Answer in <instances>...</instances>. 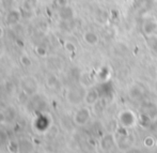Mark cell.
<instances>
[{
	"instance_id": "6da1fadb",
	"label": "cell",
	"mask_w": 157,
	"mask_h": 153,
	"mask_svg": "<svg viewBox=\"0 0 157 153\" xmlns=\"http://www.w3.org/2000/svg\"><path fill=\"white\" fill-rule=\"evenodd\" d=\"M21 89L27 93L29 96L34 95L39 89V84L36 79L32 76H26L21 80Z\"/></svg>"
},
{
	"instance_id": "7a4b0ae2",
	"label": "cell",
	"mask_w": 157,
	"mask_h": 153,
	"mask_svg": "<svg viewBox=\"0 0 157 153\" xmlns=\"http://www.w3.org/2000/svg\"><path fill=\"white\" fill-rule=\"evenodd\" d=\"M90 119V110L87 107H81L76 112L74 116V122L77 125H85Z\"/></svg>"
},
{
	"instance_id": "3957f363",
	"label": "cell",
	"mask_w": 157,
	"mask_h": 153,
	"mask_svg": "<svg viewBox=\"0 0 157 153\" xmlns=\"http://www.w3.org/2000/svg\"><path fill=\"white\" fill-rule=\"evenodd\" d=\"M85 91L82 92L81 88H73L67 93V100L72 104H79L82 100H85Z\"/></svg>"
},
{
	"instance_id": "277c9868",
	"label": "cell",
	"mask_w": 157,
	"mask_h": 153,
	"mask_svg": "<svg viewBox=\"0 0 157 153\" xmlns=\"http://www.w3.org/2000/svg\"><path fill=\"white\" fill-rule=\"evenodd\" d=\"M23 18V12L21 10H15V9H12L8 12L6 14V23L9 24L10 26H13V25H16V24L19 23V21Z\"/></svg>"
},
{
	"instance_id": "5b68a950",
	"label": "cell",
	"mask_w": 157,
	"mask_h": 153,
	"mask_svg": "<svg viewBox=\"0 0 157 153\" xmlns=\"http://www.w3.org/2000/svg\"><path fill=\"white\" fill-rule=\"evenodd\" d=\"M83 41L90 46H95L98 43V35L96 33L92 32V31H87L83 34Z\"/></svg>"
},
{
	"instance_id": "8992f818",
	"label": "cell",
	"mask_w": 157,
	"mask_h": 153,
	"mask_svg": "<svg viewBox=\"0 0 157 153\" xmlns=\"http://www.w3.org/2000/svg\"><path fill=\"white\" fill-rule=\"evenodd\" d=\"M97 99H98V92L95 89H91L88 92H86L85 95V102L88 104V105H94L97 102Z\"/></svg>"
},
{
	"instance_id": "52a82bcc",
	"label": "cell",
	"mask_w": 157,
	"mask_h": 153,
	"mask_svg": "<svg viewBox=\"0 0 157 153\" xmlns=\"http://www.w3.org/2000/svg\"><path fill=\"white\" fill-rule=\"evenodd\" d=\"M120 119H121V122L124 126H130L134 124V121H135V118H134V114L130 112H125L123 114H121L120 116Z\"/></svg>"
},
{
	"instance_id": "ba28073f",
	"label": "cell",
	"mask_w": 157,
	"mask_h": 153,
	"mask_svg": "<svg viewBox=\"0 0 157 153\" xmlns=\"http://www.w3.org/2000/svg\"><path fill=\"white\" fill-rule=\"evenodd\" d=\"M37 4H39V0H23L21 8H23V11L33 12L37 6Z\"/></svg>"
},
{
	"instance_id": "9c48e42d",
	"label": "cell",
	"mask_w": 157,
	"mask_h": 153,
	"mask_svg": "<svg viewBox=\"0 0 157 153\" xmlns=\"http://www.w3.org/2000/svg\"><path fill=\"white\" fill-rule=\"evenodd\" d=\"M113 145H114V141L110 135H107V136L104 137V139L101 143V146L104 150H110L112 147H113Z\"/></svg>"
},
{
	"instance_id": "30bf717a",
	"label": "cell",
	"mask_w": 157,
	"mask_h": 153,
	"mask_svg": "<svg viewBox=\"0 0 157 153\" xmlns=\"http://www.w3.org/2000/svg\"><path fill=\"white\" fill-rule=\"evenodd\" d=\"M73 11L71 10V8H68V6H64L61 8V10H60V17L62 19H64V21H67V19H71L72 18V16H73Z\"/></svg>"
},
{
	"instance_id": "8fae6325",
	"label": "cell",
	"mask_w": 157,
	"mask_h": 153,
	"mask_svg": "<svg viewBox=\"0 0 157 153\" xmlns=\"http://www.w3.org/2000/svg\"><path fill=\"white\" fill-rule=\"evenodd\" d=\"M21 63L23 64L24 66H30L32 64V60L29 56H27V55H23V56L21 57Z\"/></svg>"
},
{
	"instance_id": "7c38bea8",
	"label": "cell",
	"mask_w": 157,
	"mask_h": 153,
	"mask_svg": "<svg viewBox=\"0 0 157 153\" xmlns=\"http://www.w3.org/2000/svg\"><path fill=\"white\" fill-rule=\"evenodd\" d=\"M57 83H58V81H57V78L55 76H49L47 78V86L48 87H55V86L57 85Z\"/></svg>"
},
{
	"instance_id": "4fadbf2b",
	"label": "cell",
	"mask_w": 157,
	"mask_h": 153,
	"mask_svg": "<svg viewBox=\"0 0 157 153\" xmlns=\"http://www.w3.org/2000/svg\"><path fill=\"white\" fill-rule=\"evenodd\" d=\"M154 145H155V140H154L152 137H147V138L144 139V146L145 147L152 148Z\"/></svg>"
},
{
	"instance_id": "5bb4252c",
	"label": "cell",
	"mask_w": 157,
	"mask_h": 153,
	"mask_svg": "<svg viewBox=\"0 0 157 153\" xmlns=\"http://www.w3.org/2000/svg\"><path fill=\"white\" fill-rule=\"evenodd\" d=\"M14 141H10V143H9V146H8V149H9V151H11V152H17L18 151V145H15L14 146Z\"/></svg>"
},
{
	"instance_id": "9a60e30c",
	"label": "cell",
	"mask_w": 157,
	"mask_h": 153,
	"mask_svg": "<svg viewBox=\"0 0 157 153\" xmlns=\"http://www.w3.org/2000/svg\"><path fill=\"white\" fill-rule=\"evenodd\" d=\"M36 53L39 56H42V57H45L46 56V49L44 47H42V46H39V47L36 48Z\"/></svg>"
},
{
	"instance_id": "2e32d148",
	"label": "cell",
	"mask_w": 157,
	"mask_h": 153,
	"mask_svg": "<svg viewBox=\"0 0 157 153\" xmlns=\"http://www.w3.org/2000/svg\"><path fill=\"white\" fill-rule=\"evenodd\" d=\"M6 120H8V118H6V114L0 110V124H4L6 122Z\"/></svg>"
},
{
	"instance_id": "e0dca14e",
	"label": "cell",
	"mask_w": 157,
	"mask_h": 153,
	"mask_svg": "<svg viewBox=\"0 0 157 153\" xmlns=\"http://www.w3.org/2000/svg\"><path fill=\"white\" fill-rule=\"evenodd\" d=\"M65 48L68 50V52H74L75 50V46L73 43H70V42H67V43H65Z\"/></svg>"
},
{
	"instance_id": "ac0fdd59",
	"label": "cell",
	"mask_w": 157,
	"mask_h": 153,
	"mask_svg": "<svg viewBox=\"0 0 157 153\" xmlns=\"http://www.w3.org/2000/svg\"><path fill=\"white\" fill-rule=\"evenodd\" d=\"M56 4L62 8V6H66V0H56Z\"/></svg>"
},
{
	"instance_id": "d6986e66",
	"label": "cell",
	"mask_w": 157,
	"mask_h": 153,
	"mask_svg": "<svg viewBox=\"0 0 157 153\" xmlns=\"http://www.w3.org/2000/svg\"><path fill=\"white\" fill-rule=\"evenodd\" d=\"M3 35H4V29H3V27L0 25V39L3 37Z\"/></svg>"
}]
</instances>
